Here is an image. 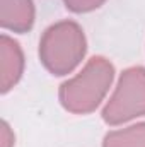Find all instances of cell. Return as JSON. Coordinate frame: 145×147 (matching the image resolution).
Here are the masks:
<instances>
[{
    "instance_id": "1",
    "label": "cell",
    "mask_w": 145,
    "mask_h": 147,
    "mask_svg": "<svg viewBox=\"0 0 145 147\" xmlns=\"http://www.w3.org/2000/svg\"><path fill=\"white\" fill-rule=\"evenodd\" d=\"M113 79V63L104 57H92L82 72L60 86V103L70 113L87 115L101 105Z\"/></svg>"
},
{
    "instance_id": "2",
    "label": "cell",
    "mask_w": 145,
    "mask_h": 147,
    "mask_svg": "<svg viewBox=\"0 0 145 147\" xmlns=\"http://www.w3.org/2000/svg\"><path fill=\"white\" fill-rule=\"evenodd\" d=\"M87 41L82 28L73 21H60L50 26L39 41V58L53 75H67L82 62Z\"/></svg>"
},
{
    "instance_id": "3",
    "label": "cell",
    "mask_w": 145,
    "mask_h": 147,
    "mask_svg": "<svg viewBox=\"0 0 145 147\" xmlns=\"http://www.w3.org/2000/svg\"><path fill=\"white\" fill-rule=\"evenodd\" d=\"M145 115V69L130 67L121 74L118 86L103 110L108 125H119Z\"/></svg>"
},
{
    "instance_id": "4",
    "label": "cell",
    "mask_w": 145,
    "mask_h": 147,
    "mask_svg": "<svg viewBox=\"0 0 145 147\" xmlns=\"http://www.w3.org/2000/svg\"><path fill=\"white\" fill-rule=\"evenodd\" d=\"M24 70V55L17 41L12 38H0V91L9 92L21 79Z\"/></svg>"
},
{
    "instance_id": "5",
    "label": "cell",
    "mask_w": 145,
    "mask_h": 147,
    "mask_svg": "<svg viewBox=\"0 0 145 147\" xmlns=\"http://www.w3.org/2000/svg\"><path fill=\"white\" fill-rule=\"evenodd\" d=\"M0 24L14 33H28L34 24L33 0H0Z\"/></svg>"
},
{
    "instance_id": "6",
    "label": "cell",
    "mask_w": 145,
    "mask_h": 147,
    "mask_svg": "<svg viewBox=\"0 0 145 147\" xmlns=\"http://www.w3.org/2000/svg\"><path fill=\"white\" fill-rule=\"evenodd\" d=\"M103 147H145V123L109 132L104 137Z\"/></svg>"
},
{
    "instance_id": "7",
    "label": "cell",
    "mask_w": 145,
    "mask_h": 147,
    "mask_svg": "<svg viewBox=\"0 0 145 147\" xmlns=\"http://www.w3.org/2000/svg\"><path fill=\"white\" fill-rule=\"evenodd\" d=\"M106 0H63L65 7L72 12L77 14H84V12H91V10H96L99 9Z\"/></svg>"
},
{
    "instance_id": "8",
    "label": "cell",
    "mask_w": 145,
    "mask_h": 147,
    "mask_svg": "<svg viewBox=\"0 0 145 147\" xmlns=\"http://www.w3.org/2000/svg\"><path fill=\"white\" fill-rule=\"evenodd\" d=\"M2 147H14V135L5 121H2Z\"/></svg>"
}]
</instances>
